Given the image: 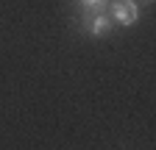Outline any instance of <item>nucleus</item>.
Returning <instances> with one entry per match:
<instances>
[{
    "instance_id": "f03ea898",
    "label": "nucleus",
    "mask_w": 156,
    "mask_h": 150,
    "mask_svg": "<svg viewBox=\"0 0 156 150\" xmlns=\"http://www.w3.org/2000/svg\"><path fill=\"white\" fill-rule=\"evenodd\" d=\"M109 28H112V17L103 14V11H95L92 14V22H89V33L92 36H103Z\"/></svg>"
},
{
    "instance_id": "7ed1b4c3",
    "label": "nucleus",
    "mask_w": 156,
    "mask_h": 150,
    "mask_svg": "<svg viewBox=\"0 0 156 150\" xmlns=\"http://www.w3.org/2000/svg\"><path fill=\"white\" fill-rule=\"evenodd\" d=\"M84 9H101V6H106V0H78Z\"/></svg>"
},
{
    "instance_id": "f257e3e1",
    "label": "nucleus",
    "mask_w": 156,
    "mask_h": 150,
    "mask_svg": "<svg viewBox=\"0 0 156 150\" xmlns=\"http://www.w3.org/2000/svg\"><path fill=\"white\" fill-rule=\"evenodd\" d=\"M109 9H112L109 17H112L117 25H126L128 28V25H134L136 20H140V6H136L134 0H112Z\"/></svg>"
}]
</instances>
